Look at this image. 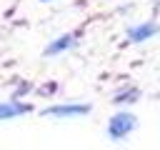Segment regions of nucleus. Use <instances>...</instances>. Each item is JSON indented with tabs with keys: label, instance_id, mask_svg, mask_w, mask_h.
<instances>
[{
	"label": "nucleus",
	"instance_id": "nucleus-5",
	"mask_svg": "<svg viewBox=\"0 0 160 150\" xmlns=\"http://www.w3.org/2000/svg\"><path fill=\"white\" fill-rule=\"evenodd\" d=\"M70 42H72V35H62V38H58L55 42H50L45 52H48V55H55V52H60V50H65V48H68Z\"/></svg>",
	"mask_w": 160,
	"mask_h": 150
},
{
	"label": "nucleus",
	"instance_id": "nucleus-2",
	"mask_svg": "<svg viewBox=\"0 0 160 150\" xmlns=\"http://www.w3.org/2000/svg\"><path fill=\"white\" fill-rule=\"evenodd\" d=\"M90 108L88 105H55L50 110H45L48 115H58V118H68V115H85Z\"/></svg>",
	"mask_w": 160,
	"mask_h": 150
},
{
	"label": "nucleus",
	"instance_id": "nucleus-1",
	"mask_svg": "<svg viewBox=\"0 0 160 150\" xmlns=\"http://www.w3.org/2000/svg\"><path fill=\"white\" fill-rule=\"evenodd\" d=\"M135 125H138V120H135L132 112H118V115L110 118L108 130H110V138H125Z\"/></svg>",
	"mask_w": 160,
	"mask_h": 150
},
{
	"label": "nucleus",
	"instance_id": "nucleus-4",
	"mask_svg": "<svg viewBox=\"0 0 160 150\" xmlns=\"http://www.w3.org/2000/svg\"><path fill=\"white\" fill-rule=\"evenodd\" d=\"M25 110H28V105H18V102H2V105H0V120L12 118V115H20V112H25Z\"/></svg>",
	"mask_w": 160,
	"mask_h": 150
},
{
	"label": "nucleus",
	"instance_id": "nucleus-3",
	"mask_svg": "<svg viewBox=\"0 0 160 150\" xmlns=\"http://www.w3.org/2000/svg\"><path fill=\"white\" fill-rule=\"evenodd\" d=\"M158 32V28L152 25V22H145V25H138V28H130V32H128V38L132 40V42H142V40H148L150 35H155Z\"/></svg>",
	"mask_w": 160,
	"mask_h": 150
}]
</instances>
